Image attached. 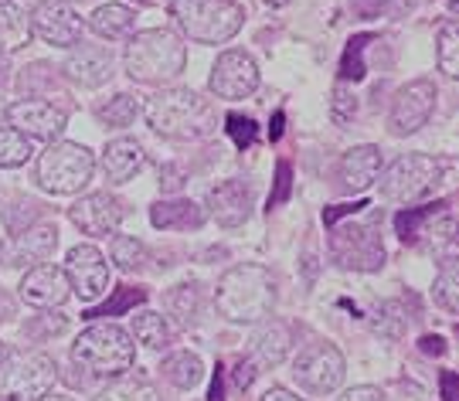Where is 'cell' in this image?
Returning <instances> with one entry per match:
<instances>
[{"instance_id": "cell-10", "label": "cell", "mask_w": 459, "mask_h": 401, "mask_svg": "<svg viewBox=\"0 0 459 401\" xmlns=\"http://www.w3.org/2000/svg\"><path fill=\"white\" fill-rule=\"evenodd\" d=\"M344 354L337 351L327 340H316L310 347H303L299 357H296V381L313 391V395H333L341 381H344Z\"/></svg>"}, {"instance_id": "cell-39", "label": "cell", "mask_w": 459, "mask_h": 401, "mask_svg": "<svg viewBox=\"0 0 459 401\" xmlns=\"http://www.w3.org/2000/svg\"><path fill=\"white\" fill-rule=\"evenodd\" d=\"M375 38L371 34H358V38H351V45H347L344 51V62H341V79H351V82H358V79H364V48L371 45Z\"/></svg>"}, {"instance_id": "cell-2", "label": "cell", "mask_w": 459, "mask_h": 401, "mask_svg": "<svg viewBox=\"0 0 459 401\" xmlns=\"http://www.w3.org/2000/svg\"><path fill=\"white\" fill-rule=\"evenodd\" d=\"M147 123L167 140H201L214 133V102L195 89H164L147 102Z\"/></svg>"}, {"instance_id": "cell-55", "label": "cell", "mask_w": 459, "mask_h": 401, "mask_svg": "<svg viewBox=\"0 0 459 401\" xmlns=\"http://www.w3.org/2000/svg\"><path fill=\"white\" fill-rule=\"evenodd\" d=\"M263 4H269V7H286L290 0H263Z\"/></svg>"}, {"instance_id": "cell-5", "label": "cell", "mask_w": 459, "mask_h": 401, "mask_svg": "<svg viewBox=\"0 0 459 401\" xmlns=\"http://www.w3.org/2000/svg\"><path fill=\"white\" fill-rule=\"evenodd\" d=\"M72 361L89 371V374L119 378V374H126L133 368L136 347H133V337L123 327H116V323H92L72 344Z\"/></svg>"}, {"instance_id": "cell-41", "label": "cell", "mask_w": 459, "mask_h": 401, "mask_svg": "<svg viewBox=\"0 0 459 401\" xmlns=\"http://www.w3.org/2000/svg\"><path fill=\"white\" fill-rule=\"evenodd\" d=\"M358 113V99H354V92H347L344 85H337L333 89V96H330V116L333 123H351Z\"/></svg>"}, {"instance_id": "cell-6", "label": "cell", "mask_w": 459, "mask_h": 401, "mask_svg": "<svg viewBox=\"0 0 459 401\" xmlns=\"http://www.w3.org/2000/svg\"><path fill=\"white\" fill-rule=\"evenodd\" d=\"M58 371L55 361L41 351H7L0 354V398L38 401L48 395Z\"/></svg>"}, {"instance_id": "cell-16", "label": "cell", "mask_w": 459, "mask_h": 401, "mask_svg": "<svg viewBox=\"0 0 459 401\" xmlns=\"http://www.w3.org/2000/svg\"><path fill=\"white\" fill-rule=\"evenodd\" d=\"M68 218H72V225L85 235H113L119 228V221L126 218V204L113 194H106V191H99V194H85L79 198L72 208H68Z\"/></svg>"}, {"instance_id": "cell-35", "label": "cell", "mask_w": 459, "mask_h": 401, "mask_svg": "<svg viewBox=\"0 0 459 401\" xmlns=\"http://www.w3.org/2000/svg\"><path fill=\"white\" fill-rule=\"evenodd\" d=\"M136 113H140V99L130 96V92H119L106 106H99V119L106 126H130L133 119H136Z\"/></svg>"}, {"instance_id": "cell-32", "label": "cell", "mask_w": 459, "mask_h": 401, "mask_svg": "<svg viewBox=\"0 0 459 401\" xmlns=\"http://www.w3.org/2000/svg\"><path fill=\"white\" fill-rule=\"evenodd\" d=\"M197 310H201V293H197L195 283L170 289V296H167V313L178 320L181 327H187V323L197 317Z\"/></svg>"}, {"instance_id": "cell-34", "label": "cell", "mask_w": 459, "mask_h": 401, "mask_svg": "<svg viewBox=\"0 0 459 401\" xmlns=\"http://www.w3.org/2000/svg\"><path fill=\"white\" fill-rule=\"evenodd\" d=\"M31 140L17 130H0V167H24L31 160Z\"/></svg>"}, {"instance_id": "cell-22", "label": "cell", "mask_w": 459, "mask_h": 401, "mask_svg": "<svg viewBox=\"0 0 459 401\" xmlns=\"http://www.w3.org/2000/svg\"><path fill=\"white\" fill-rule=\"evenodd\" d=\"M140 167H143V147L133 136H119L113 143H106V150H102V174H106L109 184H126Z\"/></svg>"}, {"instance_id": "cell-29", "label": "cell", "mask_w": 459, "mask_h": 401, "mask_svg": "<svg viewBox=\"0 0 459 401\" xmlns=\"http://www.w3.org/2000/svg\"><path fill=\"white\" fill-rule=\"evenodd\" d=\"M96 401H160V395L143 378H116L113 385L99 391Z\"/></svg>"}, {"instance_id": "cell-12", "label": "cell", "mask_w": 459, "mask_h": 401, "mask_svg": "<svg viewBox=\"0 0 459 401\" xmlns=\"http://www.w3.org/2000/svg\"><path fill=\"white\" fill-rule=\"evenodd\" d=\"M432 109H436V85L429 79H415L394 96L392 113H388V130L394 136L419 133L432 116Z\"/></svg>"}, {"instance_id": "cell-47", "label": "cell", "mask_w": 459, "mask_h": 401, "mask_svg": "<svg viewBox=\"0 0 459 401\" xmlns=\"http://www.w3.org/2000/svg\"><path fill=\"white\" fill-rule=\"evenodd\" d=\"M231 378H235V385L238 388H248L252 381H255V364H252V361H238Z\"/></svg>"}, {"instance_id": "cell-14", "label": "cell", "mask_w": 459, "mask_h": 401, "mask_svg": "<svg viewBox=\"0 0 459 401\" xmlns=\"http://www.w3.org/2000/svg\"><path fill=\"white\" fill-rule=\"evenodd\" d=\"M28 21H31V34L45 38L48 45L72 48V45L82 41V17L75 14L68 4H62V0H38L34 11L28 14Z\"/></svg>"}, {"instance_id": "cell-45", "label": "cell", "mask_w": 459, "mask_h": 401, "mask_svg": "<svg viewBox=\"0 0 459 401\" xmlns=\"http://www.w3.org/2000/svg\"><path fill=\"white\" fill-rule=\"evenodd\" d=\"M181 187H184V170L181 167H164V170H160V191L174 194V191H181Z\"/></svg>"}, {"instance_id": "cell-51", "label": "cell", "mask_w": 459, "mask_h": 401, "mask_svg": "<svg viewBox=\"0 0 459 401\" xmlns=\"http://www.w3.org/2000/svg\"><path fill=\"white\" fill-rule=\"evenodd\" d=\"M263 401H303V398H296L293 391H286V388H269L263 395Z\"/></svg>"}, {"instance_id": "cell-57", "label": "cell", "mask_w": 459, "mask_h": 401, "mask_svg": "<svg viewBox=\"0 0 459 401\" xmlns=\"http://www.w3.org/2000/svg\"><path fill=\"white\" fill-rule=\"evenodd\" d=\"M62 4H82V0H62Z\"/></svg>"}, {"instance_id": "cell-9", "label": "cell", "mask_w": 459, "mask_h": 401, "mask_svg": "<svg viewBox=\"0 0 459 401\" xmlns=\"http://www.w3.org/2000/svg\"><path fill=\"white\" fill-rule=\"evenodd\" d=\"M330 259L341 269L354 272H377L385 266V245L377 225H344L330 228Z\"/></svg>"}, {"instance_id": "cell-21", "label": "cell", "mask_w": 459, "mask_h": 401, "mask_svg": "<svg viewBox=\"0 0 459 401\" xmlns=\"http://www.w3.org/2000/svg\"><path fill=\"white\" fill-rule=\"evenodd\" d=\"M381 177V150L364 143V147H354V150L344 153L341 160V184L344 191H368Z\"/></svg>"}, {"instance_id": "cell-8", "label": "cell", "mask_w": 459, "mask_h": 401, "mask_svg": "<svg viewBox=\"0 0 459 401\" xmlns=\"http://www.w3.org/2000/svg\"><path fill=\"white\" fill-rule=\"evenodd\" d=\"M377 181H381V194L388 200L411 204V200L429 198L436 187L443 184V164L426 157V153H405Z\"/></svg>"}, {"instance_id": "cell-33", "label": "cell", "mask_w": 459, "mask_h": 401, "mask_svg": "<svg viewBox=\"0 0 459 401\" xmlns=\"http://www.w3.org/2000/svg\"><path fill=\"white\" fill-rule=\"evenodd\" d=\"M113 262L123 272H140L147 262V245L133 235H116L113 238Z\"/></svg>"}, {"instance_id": "cell-25", "label": "cell", "mask_w": 459, "mask_h": 401, "mask_svg": "<svg viewBox=\"0 0 459 401\" xmlns=\"http://www.w3.org/2000/svg\"><path fill=\"white\" fill-rule=\"evenodd\" d=\"M31 45V21L17 4H0V55H14V51Z\"/></svg>"}, {"instance_id": "cell-7", "label": "cell", "mask_w": 459, "mask_h": 401, "mask_svg": "<svg viewBox=\"0 0 459 401\" xmlns=\"http://www.w3.org/2000/svg\"><path fill=\"white\" fill-rule=\"evenodd\" d=\"M92 170H96V157L85 150L82 143L58 140L38 160V184L48 194L65 198V194H79L92 181Z\"/></svg>"}, {"instance_id": "cell-50", "label": "cell", "mask_w": 459, "mask_h": 401, "mask_svg": "<svg viewBox=\"0 0 459 401\" xmlns=\"http://www.w3.org/2000/svg\"><path fill=\"white\" fill-rule=\"evenodd\" d=\"M208 401H225V385H221V364H214V381H212V395Z\"/></svg>"}, {"instance_id": "cell-18", "label": "cell", "mask_w": 459, "mask_h": 401, "mask_svg": "<svg viewBox=\"0 0 459 401\" xmlns=\"http://www.w3.org/2000/svg\"><path fill=\"white\" fill-rule=\"evenodd\" d=\"M17 293H21V300L31 303V306H41V310H51V306H62V303L72 296V289H68V279H65V269L62 266H34L21 286H17Z\"/></svg>"}, {"instance_id": "cell-20", "label": "cell", "mask_w": 459, "mask_h": 401, "mask_svg": "<svg viewBox=\"0 0 459 401\" xmlns=\"http://www.w3.org/2000/svg\"><path fill=\"white\" fill-rule=\"evenodd\" d=\"M58 245V228L51 221H38L31 228H24L21 235H14L11 249H7V262L17 269H34L45 266L51 259V252Z\"/></svg>"}, {"instance_id": "cell-30", "label": "cell", "mask_w": 459, "mask_h": 401, "mask_svg": "<svg viewBox=\"0 0 459 401\" xmlns=\"http://www.w3.org/2000/svg\"><path fill=\"white\" fill-rule=\"evenodd\" d=\"M432 296H436V303L443 306L446 313H456L459 310V266H456V259H443L439 276H436V283H432Z\"/></svg>"}, {"instance_id": "cell-54", "label": "cell", "mask_w": 459, "mask_h": 401, "mask_svg": "<svg viewBox=\"0 0 459 401\" xmlns=\"http://www.w3.org/2000/svg\"><path fill=\"white\" fill-rule=\"evenodd\" d=\"M38 401H75V398H68V395H51L48 391V395H41Z\"/></svg>"}, {"instance_id": "cell-4", "label": "cell", "mask_w": 459, "mask_h": 401, "mask_svg": "<svg viewBox=\"0 0 459 401\" xmlns=\"http://www.w3.org/2000/svg\"><path fill=\"white\" fill-rule=\"evenodd\" d=\"M170 17L197 45H225L242 31L246 7L235 0H170Z\"/></svg>"}, {"instance_id": "cell-36", "label": "cell", "mask_w": 459, "mask_h": 401, "mask_svg": "<svg viewBox=\"0 0 459 401\" xmlns=\"http://www.w3.org/2000/svg\"><path fill=\"white\" fill-rule=\"evenodd\" d=\"M371 330L377 337H388V340H398L402 330H405V317L398 310V303H377L371 306Z\"/></svg>"}, {"instance_id": "cell-40", "label": "cell", "mask_w": 459, "mask_h": 401, "mask_svg": "<svg viewBox=\"0 0 459 401\" xmlns=\"http://www.w3.org/2000/svg\"><path fill=\"white\" fill-rule=\"evenodd\" d=\"M225 130H229V136L235 140L238 150H248V147L255 143V136H259V123H255L252 116L231 113V116H225Z\"/></svg>"}, {"instance_id": "cell-56", "label": "cell", "mask_w": 459, "mask_h": 401, "mask_svg": "<svg viewBox=\"0 0 459 401\" xmlns=\"http://www.w3.org/2000/svg\"><path fill=\"white\" fill-rule=\"evenodd\" d=\"M4 113H7V106H4V99H0V123H4Z\"/></svg>"}, {"instance_id": "cell-28", "label": "cell", "mask_w": 459, "mask_h": 401, "mask_svg": "<svg viewBox=\"0 0 459 401\" xmlns=\"http://www.w3.org/2000/svg\"><path fill=\"white\" fill-rule=\"evenodd\" d=\"M160 371H164V378L174 388H181V391H191V388L201 381V374H204V364H201V357H197V354L178 351V354H170L164 364H160Z\"/></svg>"}, {"instance_id": "cell-60", "label": "cell", "mask_w": 459, "mask_h": 401, "mask_svg": "<svg viewBox=\"0 0 459 401\" xmlns=\"http://www.w3.org/2000/svg\"><path fill=\"white\" fill-rule=\"evenodd\" d=\"M0 4H11V0H0Z\"/></svg>"}, {"instance_id": "cell-44", "label": "cell", "mask_w": 459, "mask_h": 401, "mask_svg": "<svg viewBox=\"0 0 459 401\" xmlns=\"http://www.w3.org/2000/svg\"><path fill=\"white\" fill-rule=\"evenodd\" d=\"M361 208H368L364 200H354V204H337V208H327L324 211V225H330V228H337V221L347 215H354V211H361Z\"/></svg>"}, {"instance_id": "cell-58", "label": "cell", "mask_w": 459, "mask_h": 401, "mask_svg": "<svg viewBox=\"0 0 459 401\" xmlns=\"http://www.w3.org/2000/svg\"><path fill=\"white\" fill-rule=\"evenodd\" d=\"M136 4H153V0H136Z\"/></svg>"}, {"instance_id": "cell-48", "label": "cell", "mask_w": 459, "mask_h": 401, "mask_svg": "<svg viewBox=\"0 0 459 401\" xmlns=\"http://www.w3.org/2000/svg\"><path fill=\"white\" fill-rule=\"evenodd\" d=\"M439 388H443V401H459V381H456V374H453V371H443Z\"/></svg>"}, {"instance_id": "cell-43", "label": "cell", "mask_w": 459, "mask_h": 401, "mask_svg": "<svg viewBox=\"0 0 459 401\" xmlns=\"http://www.w3.org/2000/svg\"><path fill=\"white\" fill-rule=\"evenodd\" d=\"M392 4H398V0H351V7H354V14L358 17H377L385 14Z\"/></svg>"}, {"instance_id": "cell-61", "label": "cell", "mask_w": 459, "mask_h": 401, "mask_svg": "<svg viewBox=\"0 0 459 401\" xmlns=\"http://www.w3.org/2000/svg\"><path fill=\"white\" fill-rule=\"evenodd\" d=\"M0 354H4V344H0Z\"/></svg>"}, {"instance_id": "cell-31", "label": "cell", "mask_w": 459, "mask_h": 401, "mask_svg": "<svg viewBox=\"0 0 459 401\" xmlns=\"http://www.w3.org/2000/svg\"><path fill=\"white\" fill-rule=\"evenodd\" d=\"M446 200H436V204H426V208H405L402 215H394V228H398V238L402 242H419V235H422V228H426V221L436 211H443Z\"/></svg>"}, {"instance_id": "cell-19", "label": "cell", "mask_w": 459, "mask_h": 401, "mask_svg": "<svg viewBox=\"0 0 459 401\" xmlns=\"http://www.w3.org/2000/svg\"><path fill=\"white\" fill-rule=\"evenodd\" d=\"M62 72H65V79H72L82 89H99V85H106L113 79V55L106 48H99V45H82L79 41V48L68 51Z\"/></svg>"}, {"instance_id": "cell-1", "label": "cell", "mask_w": 459, "mask_h": 401, "mask_svg": "<svg viewBox=\"0 0 459 401\" xmlns=\"http://www.w3.org/2000/svg\"><path fill=\"white\" fill-rule=\"evenodd\" d=\"M214 306L229 323H263L276 310V276L265 266H231L214 286Z\"/></svg>"}, {"instance_id": "cell-27", "label": "cell", "mask_w": 459, "mask_h": 401, "mask_svg": "<svg viewBox=\"0 0 459 401\" xmlns=\"http://www.w3.org/2000/svg\"><path fill=\"white\" fill-rule=\"evenodd\" d=\"M133 340L136 344H143L150 351H164L167 344H170V327H167V320L160 313H153V310H140V313H133Z\"/></svg>"}, {"instance_id": "cell-3", "label": "cell", "mask_w": 459, "mask_h": 401, "mask_svg": "<svg viewBox=\"0 0 459 401\" xmlns=\"http://www.w3.org/2000/svg\"><path fill=\"white\" fill-rule=\"evenodd\" d=\"M187 65V48L167 28H150L130 38L126 45V75L136 82L160 85L174 82Z\"/></svg>"}, {"instance_id": "cell-52", "label": "cell", "mask_w": 459, "mask_h": 401, "mask_svg": "<svg viewBox=\"0 0 459 401\" xmlns=\"http://www.w3.org/2000/svg\"><path fill=\"white\" fill-rule=\"evenodd\" d=\"M11 317H14V303H11V296L0 293V320H11Z\"/></svg>"}, {"instance_id": "cell-23", "label": "cell", "mask_w": 459, "mask_h": 401, "mask_svg": "<svg viewBox=\"0 0 459 401\" xmlns=\"http://www.w3.org/2000/svg\"><path fill=\"white\" fill-rule=\"evenodd\" d=\"M150 221L160 232H187V228L195 232L204 225V211L195 200H157L153 211H150Z\"/></svg>"}, {"instance_id": "cell-17", "label": "cell", "mask_w": 459, "mask_h": 401, "mask_svg": "<svg viewBox=\"0 0 459 401\" xmlns=\"http://www.w3.org/2000/svg\"><path fill=\"white\" fill-rule=\"evenodd\" d=\"M204 208L221 228H238V225H246L248 211H252V187L246 181H221L208 191Z\"/></svg>"}, {"instance_id": "cell-37", "label": "cell", "mask_w": 459, "mask_h": 401, "mask_svg": "<svg viewBox=\"0 0 459 401\" xmlns=\"http://www.w3.org/2000/svg\"><path fill=\"white\" fill-rule=\"evenodd\" d=\"M439 48V68H443L449 79H456L459 75V31H456V21H446L443 28H439V41H436Z\"/></svg>"}, {"instance_id": "cell-15", "label": "cell", "mask_w": 459, "mask_h": 401, "mask_svg": "<svg viewBox=\"0 0 459 401\" xmlns=\"http://www.w3.org/2000/svg\"><path fill=\"white\" fill-rule=\"evenodd\" d=\"M4 119L11 123V130H17L28 140H48L51 143L65 130V113L45 99H17L14 106H7Z\"/></svg>"}, {"instance_id": "cell-13", "label": "cell", "mask_w": 459, "mask_h": 401, "mask_svg": "<svg viewBox=\"0 0 459 401\" xmlns=\"http://www.w3.org/2000/svg\"><path fill=\"white\" fill-rule=\"evenodd\" d=\"M68 289L82 303H96L109 289V266L96 245H75L65 259Z\"/></svg>"}, {"instance_id": "cell-59", "label": "cell", "mask_w": 459, "mask_h": 401, "mask_svg": "<svg viewBox=\"0 0 459 401\" xmlns=\"http://www.w3.org/2000/svg\"><path fill=\"white\" fill-rule=\"evenodd\" d=\"M0 262H4V249H0Z\"/></svg>"}, {"instance_id": "cell-53", "label": "cell", "mask_w": 459, "mask_h": 401, "mask_svg": "<svg viewBox=\"0 0 459 401\" xmlns=\"http://www.w3.org/2000/svg\"><path fill=\"white\" fill-rule=\"evenodd\" d=\"M282 123H286V116H282V113H276V116H273V130H269V140H279V136H282Z\"/></svg>"}, {"instance_id": "cell-11", "label": "cell", "mask_w": 459, "mask_h": 401, "mask_svg": "<svg viewBox=\"0 0 459 401\" xmlns=\"http://www.w3.org/2000/svg\"><path fill=\"white\" fill-rule=\"evenodd\" d=\"M208 85H212V92L218 99H229V102L248 99L259 89V68H255L248 51H238V48L221 51L212 68Z\"/></svg>"}, {"instance_id": "cell-24", "label": "cell", "mask_w": 459, "mask_h": 401, "mask_svg": "<svg viewBox=\"0 0 459 401\" xmlns=\"http://www.w3.org/2000/svg\"><path fill=\"white\" fill-rule=\"evenodd\" d=\"M293 347V330H290V323H279V320H269L265 327L255 330V340H252V351L255 357L269 364V368H276L286 361V354Z\"/></svg>"}, {"instance_id": "cell-38", "label": "cell", "mask_w": 459, "mask_h": 401, "mask_svg": "<svg viewBox=\"0 0 459 401\" xmlns=\"http://www.w3.org/2000/svg\"><path fill=\"white\" fill-rule=\"evenodd\" d=\"M147 300V289H133V286H123V289H116V296L109 303H102L99 310H89L85 320H102V317H119V313H126L133 310L136 303Z\"/></svg>"}, {"instance_id": "cell-46", "label": "cell", "mask_w": 459, "mask_h": 401, "mask_svg": "<svg viewBox=\"0 0 459 401\" xmlns=\"http://www.w3.org/2000/svg\"><path fill=\"white\" fill-rule=\"evenodd\" d=\"M337 401H385V395L377 391V388L371 385H361V388H351V391H344V398Z\"/></svg>"}, {"instance_id": "cell-42", "label": "cell", "mask_w": 459, "mask_h": 401, "mask_svg": "<svg viewBox=\"0 0 459 401\" xmlns=\"http://www.w3.org/2000/svg\"><path fill=\"white\" fill-rule=\"evenodd\" d=\"M290 194H293V170H290V164H279L276 167V187H273V194H269V211L279 208V204H286Z\"/></svg>"}, {"instance_id": "cell-26", "label": "cell", "mask_w": 459, "mask_h": 401, "mask_svg": "<svg viewBox=\"0 0 459 401\" xmlns=\"http://www.w3.org/2000/svg\"><path fill=\"white\" fill-rule=\"evenodd\" d=\"M89 28L106 38V41H116V38H126L133 31V11L123 7V4H106L99 7L96 14L89 17Z\"/></svg>"}, {"instance_id": "cell-49", "label": "cell", "mask_w": 459, "mask_h": 401, "mask_svg": "<svg viewBox=\"0 0 459 401\" xmlns=\"http://www.w3.org/2000/svg\"><path fill=\"white\" fill-rule=\"evenodd\" d=\"M419 351L429 354V357H443L446 340H443V337H422V340H419Z\"/></svg>"}]
</instances>
